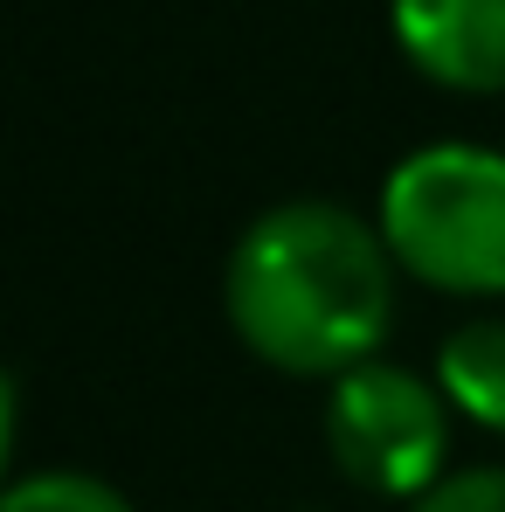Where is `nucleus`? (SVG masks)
I'll use <instances>...</instances> for the list:
<instances>
[{"mask_svg":"<svg viewBox=\"0 0 505 512\" xmlns=\"http://www.w3.org/2000/svg\"><path fill=\"white\" fill-rule=\"evenodd\" d=\"M395 42L429 84L464 97L505 90V0H395Z\"/></svg>","mask_w":505,"mask_h":512,"instance_id":"obj_4","label":"nucleus"},{"mask_svg":"<svg viewBox=\"0 0 505 512\" xmlns=\"http://www.w3.org/2000/svg\"><path fill=\"white\" fill-rule=\"evenodd\" d=\"M229 326L277 374H353L395 319V256L381 229L333 201H284L229 250Z\"/></svg>","mask_w":505,"mask_h":512,"instance_id":"obj_1","label":"nucleus"},{"mask_svg":"<svg viewBox=\"0 0 505 512\" xmlns=\"http://www.w3.org/2000/svg\"><path fill=\"white\" fill-rule=\"evenodd\" d=\"M326 450L360 492L422 499L450 457L443 388H429L395 360H360L326 395Z\"/></svg>","mask_w":505,"mask_h":512,"instance_id":"obj_3","label":"nucleus"},{"mask_svg":"<svg viewBox=\"0 0 505 512\" xmlns=\"http://www.w3.org/2000/svg\"><path fill=\"white\" fill-rule=\"evenodd\" d=\"M436 388L478 429L505 436V319H478V326L450 333L436 353Z\"/></svg>","mask_w":505,"mask_h":512,"instance_id":"obj_5","label":"nucleus"},{"mask_svg":"<svg viewBox=\"0 0 505 512\" xmlns=\"http://www.w3.org/2000/svg\"><path fill=\"white\" fill-rule=\"evenodd\" d=\"M0 512H132V499L90 471H35L0 492Z\"/></svg>","mask_w":505,"mask_h":512,"instance_id":"obj_6","label":"nucleus"},{"mask_svg":"<svg viewBox=\"0 0 505 512\" xmlns=\"http://www.w3.org/2000/svg\"><path fill=\"white\" fill-rule=\"evenodd\" d=\"M381 243L409 270L457 298L505 291V153L492 146H416L381 187Z\"/></svg>","mask_w":505,"mask_h":512,"instance_id":"obj_2","label":"nucleus"},{"mask_svg":"<svg viewBox=\"0 0 505 512\" xmlns=\"http://www.w3.org/2000/svg\"><path fill=\"white\" fill-rule=\"evenodd\" d=\"M409 512H505V464H478V471H450L436 478Z\"/></svg>","mask_w":505,"mask_h":512,"instance_id":"obj_7","label":"nucleus"},{"mask_svg":"<svg viewBox=\"0 0 505 512\" xmlns=\"http://www.w3.org/2000/svg\"><path fill=\"white\" fill-rule=\"evenodd\" d=\"M7 450H14V381H7V367H0V478H7ZM7 492V485H0Z\"/></svg>","mask_w":505,"mask_h":512,"instance_id":"obj_8","label":"nucleus"}]
</instances>
